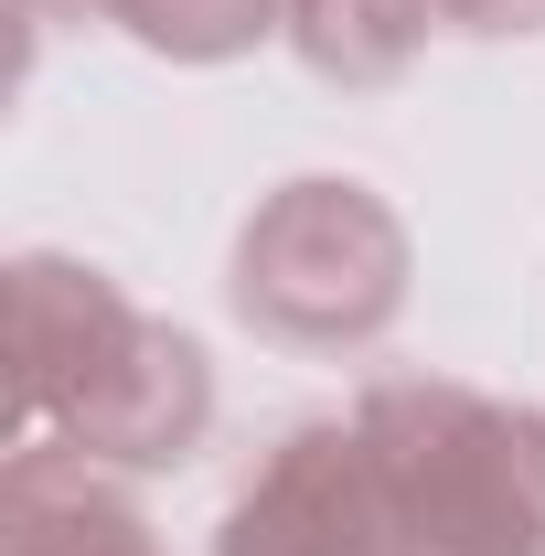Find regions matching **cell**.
Returning a JSON list of instances; mask_svg holds the SVG:
<instances>
[{"instance_id":"9c48e42d","label":"cell","mask_w":545,"mask_h":556,"mask_svg":"<svg viewBox=\"0 0 545 556\" xmlns=\"http://www.w3.org/2000/svg\"><path fill=\"white\" fill-rule=\"evenodd\" d=\"M439 33H471V43H535L545 0H439Z\"/></svg>"},{"instance_id":"8992f818","label":"cell","mask_w":545,"mask_h":556,"mask_svg":"<svg viewBox=\"0 0 545 556\" xmlns=\"http://www.w3.org/2000/svg\"><path fill=\"white\" fill-rule=\"evenodd\" d=\"M0 556H161V525L139 492L54 439H11L0 471Z\"/></svg>"},{"instance_id":"6da1fadb","label":"cell","mask_w":545,"mask_h":556,"mask_svg":"<svg viewBox=\"0 0 545 556\" xmlns=\"http://www.w3.org/2000/svg\"><path fill=\"white\" fill-rule=\"evenodd\" d=\"M353 428L396 556H545V407L460 375H375Z\"/></svg>"},{"instance_id":"5b68a950","label":"cell","mask_w":545,"mask_h":556,"mask_svg":"<svg viewBox=\"0 0 545 556\" xmlns=\"http://www.w3.org/2000/svg\"><path fill=\"white\" fill-rule=\"evenodd\" d=\"M204 439H214V353L193 343L182 321H161V311H150V332L129 343V364L54 428V450L118 471V482H161V471H182Z\"/></svg>"},{"instance_id":"277c9868","label":"cell","mask_w":545,"mask_h":556,"mask_svg":"<svg viewBox=\"0 0 545 556\" xmlns=\"http://www.w3.org/2000/svg\"><path fill=\"white\" fill-rule=\"evenodd\" d=\"M139 332H150V311L107 268L54 257V247L11 257V439H54L129 364Z\"/></svg>"},{"instance_id":"30bf717a","label":"cell","mask_w":545,"mask_h":556,"mask_svg":"<svg viewBox=\"0 0 545 556\" xmlns=\"http://www.w3.org/2000/svg\"><path fill=\"white\" fill-rule=\"evenodd\" d=\"M22 11H33L43 33H97V22L118 33V0H22Z\"/></svg>"},{"instance_id":"52a82bcc","label":"cell","mask_w":545,"mask_h":556,"mask_svg":"<svg viewBox=\"0 0 545 556\" xmlns=\"http://www.w3.org/2000/svg\"><path fill=\"white\" fill-rule=\"evenodd\" d=\"M428 33H439V0H289V54L342 86V97H375V86H396V75L428 54Z\"/></svg>"},{"instance_id":"ba28073f","label":"cell","mask_w":545,"mask_h":556,"mask_svg":"<svg viewBox=\"0 0 545 556\" xmlns=\"http://www.w3.org/2000/svg\"><path fill=\"white\" fill-rule=\"evenodd\" d=\"M118 33L161 65H236L289 33V0H118Z\"/></svg>"},{"instance_id":"3957f363","label":"cell","mask_w":545,"mask_h":556,"mask_svg":"<svg viewBox=\"0 0 545 556\" xmlns=\"http://www.w3.org/2000/svg\"><path fill=\"white\" fill-rule=\"evenodd\" d=\"M214 556H396L385 546V492H375V450L353 407L300 417L257 450V471L236 482Z\"/></svg>"},{"instance_id":"7a4b0ae2","label":"cell","mask_w":545,"mask_h":556,"mask_svg":"<svg viewBox=\"0 0 545 556\" xmlns=\"http://www.w3.org/2000/svg\"><path fill=\"white\" fill-rule=\"evenodd\" d=\"M417 289V236L407 214L385 204L353 172H300L257 193V214L236 225V268L225 300L236 321L278 353H364L396 332Z\"/></svg>"}]
</instances>
